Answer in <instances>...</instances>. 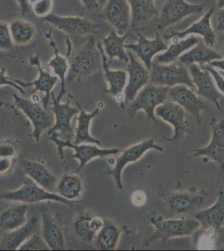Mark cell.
<instances>
[{
  "label": "cell",
  "instance_id": "42",
  "mask_svg": "<svg viewBox=\"0 0 224 251\" xmlns=\"http://www.w3.org/2000/svg\"><path fill=\"white\" fill-rule=\"evenodd\" d=\"M205 68L207 69L208 72H210V74L213 76L214 82H215L216 86L219 90V92H221L224 95V77L222 75L221 73L217 71L216 68L212 67L209 65H205Z\"/></svg>",
  "mask_w": 224,
  "mask_h": 251
},
{
  "label": "cell",
  "instance_id": "35",
  "mask_svg": "<svg viewBox=\"0 0 224 251\" xmlns=\"http://www.w3.org/2000/svg\"><path fill=\"white\" fill-rule=\"evenodd\" d=\"M122 235L121 228L111 220H105V224L94 240L96 248L101 251H112L117 248Z\"/></svg>",
  "mask_w": 224,
  "mask_h": 251
},
{
  "label": "cell",
  "instance_id": "39",
  "mask_svg": "<svg viewBox=\"0 0 224 251\" xmlns=\"http://www.w3.org/2000/svg\"><path fill=\"white\" fill-rule=\"evenodd\" d=\"M19 250L20 251H47L50 249L46 245L42 236L35 233L32 236L29 237L28 240L20 246Z\"/></svg>",
  "mask_w": 224,
  "mask_h": 251
},
{
  "label": "cell",
  "instance_id": "12",
  "mask_svg": "<svg viewBox=\"0 0 224 251\" xmlns=\"http://www.w3.org/2000/svg\"><path fill=\"white\" fill-rule=\"evenodd\" d=\"M51 111L54 115V124L48 130V135L56 132L62 136V139H68L74 137L75 129L72 126V119L75 116L79 114V110L77 106H71L70 100L66 103H61L57 100L54 92L51 93Z\"/></svg>",
  "mask_w": 224,
  "mask_h": 251
},
{
  "label": "cell",
  "instance_id": "18",
  "mask_svg": "<svg viewBox=\"0 0 224 251\" xmlns=\"http://www.w3.org/2000/svg\"><path fill=\"white\" fill-rule=\"evenodd\" d=\"M103 14L117 34H127L131 22V7L127 0H107L103 6Z\"/></svg>",
  "mask_w": 224,
  "mask_h": 251
},
{
  "label": "cell",
  "instance_id": "54",
  "mask_svg": "<svg viewBox=\"0 0 224 251\" xmlns=\"http://www.w3.org/2000/svg\"><path fill=\"white\" fill-rule=\"evenodd\" d=\"M221 250H224V246H222L221 248Z\"/></svg>",
  "mask_w": 224,
  "mask_h": 251
},
{
  "label": "cell",
  "instance_id": "23",
  "mask_svg": "<svg viewBox=\"0 0 224 251\" xmlns=\"http://www.w3.org/2000/svg\"><path fill=\"white\" fill-rule=\"evenodd\" d=\"M72 100L75 103V106L79 108V112L77 117L76 126L75 127L74 137L72 143L75 144H81V143H91L96 145H101V142L91 134V122L95 117L99 115L100 108L97 107L91 112H87L83 108L79 101L71 97Z\"/></svg>",
  "mask_w": 224,
  "mask_h": 251
},
{
  "label": "cell",
  "instance_id": "43",
  "mask_svg": "<svg viewBox=\"0 0 224 251\" xmlns=\"http://www.w3.org/2000/svg\"><path fill=\"white\" fill-rule=\"evenodd\" d=\"M16 156V149L9 142L0 141V157H14Z\"/></svg>",
  "mask_w": 224,
  "mask_h": 251
},
{
  "label": "cell",
  "instance_id": "6",
  "mask_svg": "<svg viewBox=\"0 0 224 251\" xmlns=\"http://www.w3.org/2000/svg\"><path fill=\"white\" fill-rule=\"evenodd\" d=\"M0 200L21 203H36L44 201H53L65 205H74L73 201L61 197L60 194L47 191L36 183H26L15 190L0 193Z\"/></svg>",
  "mask_w": 224,
  "mask_h": 251
},
{
  "label": "cell",
  "instance_id": "11",
  "mask_svg": "<svg viewBox=\"0 0 224 251\" xmlns=\"http://www.w3.org/2000/svg\"><path fill=\"white\" fill-rule=\"evenodd\" d=\"M208 199L204 188H188L185 191L173 192L166 196L168 208L174 214H187L203 205Z\"/></svg>",
  "mask_w": 224,
  "mask_h": 251
},
{
  "label": "cell",
  "instance_id": "7",
  "mask_svg": "<svg viewBox=\"0 0 224 251\" xmlns=\"http://www.w3.org/2000/svg\"><path fill=\"white\" fill-rule=\"evenodd\" d=\"M150 150H155L159 152L164 151L162 146L156 143L154 137H150L147 140L142 141L141 143L129 147L121 152L113 168L106 172L107 175L113 177L118 189L122 190L124 188L122 183V172L125 167L130 163H136L139 161L148 151Z\"/></svg>",
  "mask_w": 224,
  "mask_h": 251
},
{
  "label": "cell",
  "instance_id": "51",
  "mask_svg": "<svg viewBox=\"0 0 224 251\" xmlns=\"http://www.w3.org/2000/svg\"><path fill=\"white\" fill-rule=\"evenodd\" d=\"M107 0H99L100 6L103 7Z\"/></svg>",
  "mask_w": 224,
  "mask_h": 251
},
{
  "label": "cell",
  "instance_id": "22",
  "mask_svg": "<svg viewBox=\"0 0 224 251\" xmlns=\"http://www.w3.org/2000/svg\"><path fill=\"white\" fill-rule=\"evenodd\" d=\"M200 227L207 231L217 234L224 226V191H220L215 203L209 208L202 209L194 215Z\"/></svg>",
  "mask_w": 224,
  "mask_h": 251
},
{
  "label": "cell",
  "instance_id": "27",
  "mask_svg": "<svg viewBox=\"0 0 224 251\" xmlns=\"http://www.w3.org/2000/svg\"><path fill=\"white\" fill-rule=\"evenodd\" d=\"M105 224L102 218L93 216L89 212H82L77 215L74 221V230L79 240L84 242L94 243L97 234Z\"/></svg>",
  "mask_w": 224,
  "mask_h": 251
},
{
  "label": "cell",
  "instance_id": "10",
  "mask_svg": "<svg viewBox=\"0 0 224 251\" xmlns=\"http://www.w3.org/2000/svg\"><path fill=\"white\" fill-rule=\"evenodd\" d=\"M45 22L64 32L71 37H82L91 35L100 27L88 18L81 16H63L50 14L43 19Z\"/></svg>",
  "mask_w": 224,
  "mask_h": 251
},
{
  "label": "cell",
  "instance_id": "14",
  "mask_svg": "<svg viewBox=\"0 0 224 251\" xmlns=\"http://www.w3.org/2000/svg\"><path fill=\"white\" fill-rule=\"evenodd\" d=\"M187 66L189 69L193 85L196 89L197 94L213 103L217 108L221 110L220 99L224 96L216 86L210 72L205 68L204 66H199L195 63Z\"/></svg>",
  "mask_w": 224,
  "mask_h": 251
},
{
  "label": "cell",
  "instance_id": "53",
  "mask_svg": "<svg viewBox=\"0 0 224 251\" xmlns=\"http://www.w3.org/2000/svg\"><path fill=\"white\" fill-rule=\"evenodd\" d=\"M2 234H3V231H2V230H0V237H1V235H2Z\"/></svg>",
  "mask_w": 224,
  "mask_h": 251
},
{
  "label": "cell",
  "instance_id": "48",
  "mask_svg": "<svg viewBox=\"0 0 224 251\" xmlns=\"http://www.w3.org/2000/svg\"><path fill=\"white\" fill-rule=\"evenodd\" d=\"M209 66L216 69H219V71H224V59L213 60L209 64Z\"/></svg>",
  "mask_w": 224,
  "mask_h": 251
},
{
  "label": "cell",
  "instance_id": "40",
  "mask_svg": "<svg viewBox=\"0 0 224 251\" xmlns=\"http://www.w3.org/2000/svg\"><path fill=\"white\" fill-rule=\"evenodd\" d=\"M53 2L54 0H40L31 5L32 11L37 17L44 19L51 14Z\"/></svg>",
  "mask_w": 224,
  "mask_h": 251
},
{
  "label": "cell",
  "instance_id": "30",
  "mask_svg": "<svg viewBox=\"0 0 224 251\" xmlns=\"http://www.w3.org/2000/svg\"><path fill=\"white\" fill-rule=\"evenodd\" d=\"M223 59V56L219 52L215 50L212 47L207 46L203 42V40H200L196 46L182 54L178 60L187 66L191 64H198L199 66H205L210 64L213 60Z\"/></svg>",
  "mask_w": 224,
  "mask_h": 251
},
{
  "label": "cell",
  "instance_id": "50",
  "mask_svg": "<svg viewBox=\"0 0 224 251\" xmlns=\"http://www.w3.org/2000/svg\"><path fill=\"white\" fill-rule=\"evenodd\" d=\"M38 1H40V0H28V3L30 5H33L34 3H37Z\"/></svg>",
  "mask_w": 224,
  "mask_h": 251
},
{
  "label": "cell",
  "instance_id": "37",
  "mask_svg": "<svg viewBox=\"0 0 224 251\" xmlns=\"http://www.w3.org/2000/svg\"><path fill=\"white\" fill-rule=\"evenodd\" d=\"M14 45L23 46L31 43L36 34L35 26L28 20L16 19L9 24Z\"/></svg>",
  "mask_w": 224,
  "mask_h": 251
},
{
  "label": "cell",
  "instance_id": "3",
  "mask_svg": "<svg viewBox=\"0 0 224 251\" xmlns=\"http://www.w3.org/2000/svg\"><path fill=\"white\" fill-rule=\"evenodd\" d=\"M50 140L53 142L57 147V151L60 159H64V149H73L75 153L73 157L78 160L79 166L75 169V174H79L82 170L87 163H90L91 160L97 157L102 158V157H110L114 155L118 154L121 152L119 149L113 148V149H100V146L91 143H81V144H75L71 143L68 139H62L56 132L52 133L50 136Z\"/></svg>",
  "mask_w": 224,
  "mask_h": 251
},
{
  "label": "cell",
  "instance_id": "2",
  "mask_svg": "<svg viewBox=\"0 0 224 251\" xmlns=\"http://www.w3.org/2000/svg\"><path fill=\"white\" fill-rule=\"evenodd\" d=\"M101 68V54L95 37L90 35L88 40L79 47L71 59L67 79L80 81L95 74Z\"/></svg>",
  "mask_w": 224,
  "mask_h": 251
},
{
  "label": "cell",
  "instance_id": "17",
  "mask_svg": "<svg viewBox=\"0 0 224 251\" xmlns=\"http://www.w3.org/2000/svg\"><path fill=\"white\" fill-rule=\"evenodd\" d=\"M168 100L176 103L185 111L193 115L199 125L201 124V112L208 110L207 103L201 100L193 89L184 85L170 87L168 91Z\"/></svg>",
  "mask_w": 224,
  "mask_h": 251
},
{
  "label": "cell",
  "instance_id": "46",
  "mask_svg": "<svg viewBox=\"0 0 224 251\" xmlns=\"http://www.w3.org/2000/svg\"><path fill=\"white\" fill-rule=\"evenodd\" d=\"M82 3L84 8L90 11H93L95 9H98L100 6L99 0H79Z\"/></svg>",
  "mask_w": 224,
  "mask_h": 251
},
{
  "label": "cell",
  "instance_id": "36",
  "mask_svg": "<svg viewBox=\"0 0 224 251\" xmlns=\"http://www.w3.org/2000/svg\"><path fill=\"white\" fill-rule=\"evenodd\" d=\"M84 186L81 178L77 174H66L58 182L57 194L70 201L79 200L83 193Z\"/></svg>",
  "mask_w": 224,
  "mask_h": 251
},
{
  "label": "cell",
  "instance_id": "32",
  "mask_svg": "<svg viewBox=\"0 0 224 251\" xmlns=\"http://www.w3.org/2000/svg\"><path fill=\"white\" fill-rule=\"evenodd\" d=\"M50 44L54 50L53 57L49 60L47 66L51 69L54 72V75L59 78L60 81V91L59 97H57V100H61L63 97L66 93V79L68 75L69 70H70V63L68 61L69 56H64L60 54L59 50L57 48L56 44L51 37L50 38Z\"/></svg>",
  "mask_w": 224,
  "mask_h": 251
},
{
  "label": "cell",
  "instance_id": "34",
  "mask_svg": "<svg viewBox=\"0 0 224 251\" xmlns=\"http://www.w3.org/2000/svg\"><path fill=\"white\" fill-rule=\"evenodd\" d=\"M28 205L21 203L9 207L0 214V230L9 232L23 226L27 222Z\"/></svg>",
  "mask_w": 224,
  "mask_h": 251
},
{
  "label": "cell",
  "instance_id": "26",
  "mask_svg": "<svg viewBox=\"0 0 224 251\" xmlns=\"http://www.w3.org/2000/svg\"><path fill=\"white\" fill-rule=\"evenodd\" d=\"M102 60V69L104 76L108 83V89L105 91L107 94L117 98L121 102L120 97L123 96V92L125 90L127 83L128 74L126 71L123 70H111L109 66V59L106 57L101 44H97Z\"/></svg>",
  "mask_w": 224,
  "mask_h": 251
},
{
  "label": "cell",
  "instance_id": "52",
  "mask_svg": "<svg viewBox=\"0 0 224 251\" xmlns=\"http://www.w3.org/2000/svg\"><path fill=\"white\" fill-rule=\"evenodd\" d=\"M219 72L221 73L222 75L224 77V71H219Z\"/></svg>",
  "mask_w": 224,
  "mask_h": 251
},
{
  "label": "cell",
  "instance_id": "29",
  "mask_svg": "<svg viewBox=\"0 0 224 251\" xmlns=\"http://www.w3.org/2000/svg\"><path fill=\"white\" fill-rule=\"evenodd\" d=\"M131 7L132 29H139L143 26L158 16V9H156L155 0H127Z\"/></svg>",
  "mask_w": 224,
  "mask_h": 251
},
{
  "label": "cell",
  "instance_id": "41",
  "mask_svg": "<svg viewBox=\"0 0 224 251\" xmlns=\"http://www.w3.org/2000/svg\"><path fill=\"white\" fill-rule=\"evenodd\" d=\"M9 86L15 89L20 94H25L23 87L14 81V78L9 77L6 74V69L4 67L0 69V86Z\"/></svg>",
  "mask_w": 224,
  "mask_h": 251
},
{
  "label": "cell",
  "instance_id": "5",
  "mask_svg": "<svg viewBox=\"0 0 224 251\" xmlns=\"http://www.w3.org/2000/svg\"><path fill=\"white\" fill-rule=\"evenodd\" d=\"M169 87L148 84L138 92L132 101L129 104L128 114L133 118L138 111H143L148 121L157 123L155 110L157 106L168 100Z\"/></svg>",
  "mask_w": 224,
  "mask_h": 251
},
{
  "label": "cell",
  "instance_id": "21",
  "mask_svg": "<svg viewBox=\"0 0 224 251\" xmlns=\"http://www.w3.org/2000/svg\"><path fill=\"white\" fill-rule=\"evenodd\" d=\"M214 11H215L214 8L209 9L201 17V20L192 25L187 29H185L183 31L173 32L168 35H165V39L173 40V42H176L184 39L187 35L196 34L201 35V37L203 38V42L207 46L213 48L216 42V34L211 25V19L213 17Z\"/></svg>",
  "mask_w": 224,
  "mask_h": 251
},
{
  "label": "cell",
  "instance_id": "45",
  "mask_svg": "<svg viewBox=\"0 0 224 251\" xmlns=\"http://www.w3.org/2000/svg\"><path fill=\"white\" fill-rule=\"evenodd\" d=\"M14 157H0V174H5L13 167Z\"/></svg>",
  "mask_w": 224,
  "mask_h": 251
},
{
  "label": "cell",
  "instance_id": "8",
  "mask_svg": "<svg viewBox=\"0 0 224 251\" xmlns=\"http://www.w3.org/2000/svg\"><path fill=\"white\" fill-rule=\"evenodd\" d=\"M14 102L18 108L23 111L33 126V137L36 143H40L43 132L53 126L54 115L50 114L47 109L40 105L36 100L13 95Z\"/></svg>",
  "mask_w": 224,
  "mask_h": 251
},
{
  "label": "cell",
  "instance_id": "38",
  "mask_svg": "<svg viewBox=\"0 0 224 251\" xmlns=\"http://www.w3.org/2000/svg\"><path fill=\"white\" fill-rule=\"evenodd\" d=\"M14 43L12 39L9 25L4 21H0V50L10 51L14 50Z\"/></svg>",
  "mask_w": 224,
  "mask_h": 251
},
{
  "label": "cell",
  "instance_id": "44",
  "mask_svg": "<svg viewBox=\"0 0 224 251\" xmlns=\"http://www.w3.org/2000/svg\"><path fill=\"white\" fill-rule=\"evenodd\" d=\"M214 29L216 31L224 32V8L219 9L214 18Z\"/></svg>",
  "mask_w": 224,
  "mask_h": 251
},
{
  "label": "cell",
  "instance_id": "15",
  "mask_svg": "<svg viewBox=\"0 0 224 251\" xmlns=\"http://www.w3.org/2000/svg\"><path fill=\"white\" fill-rule=\"evenodd\" d=\"M28 62H29L30 66H36L38 74H39L38 77L33 81H25V80H20V79H14V81L23 88L33 86L34 87L33 93L36 92L44 93L45 97L43 100L42 105L45 108L47 109L50 98H51L52 91L59 81V78L55 75H52L50 72H47L43 67L42 63L40 61V53L30 56L28 59Z\"/></svg>",
  "mask_w": 224,
  "mask_h": 251
},
{
  "label": "cell",
  "instance_id": "19",
  "mask_svg": "<svg viewBox=\"0 0 224 251\" xmlns=\"http://www.w3.org/2000/svg\"><path fill=\"white\" fill-rule=\"evenodd\" d=\"M191 157H204L213 160L224 170V118L214 122L212 126V137L210 143L206 147L195 149Z\"/></svg>",
  "mask_w": 224,
  "mask_h": 251
},
{
  "label": "cell",
  "instance_id": "16",
  "mask_svg": "<svg viewBox=\"0 0 224 251\" xmlns=\"http://www.w3.org/2000/svg\"><path fill=\"white\" fill-rule=\"evenodd\" d=\"M156 117L169 123L174 128L173 137L166 138L168 142H174L187 133L190 123L187 119V111L176 103L168 100L161 104L155 110Z\"/></svg>",
  "mask_w": 224,
  "mask_h": 251
},
{
  "label": "cell",
  "instance_id": "28",
  "mask_svg": "<svg viewBox=\"0 0 224 251\" xmlns=\"http://www.w3.org/2000/svg\"><path fill=\"white\" fill-rule=\"evenodd\" d=\"M41 236L51 251H63L66 249V238L56 221L48 213L41 214Z\"/></svg>",
  "mask_w": 224,
  "mask_h": 251
},
{
  "label": "cell",
  "instance_id": "20",
  "mask_svg": "<svg viewBox=\"0 0 224 251\" xmlns=\"http://www.w3.org/2000/svg\"><path fill=\"white\" fill-rule=\"evenodd\" d=\"M125 47L128 50L133 52L136 57L145 65L148 71H150L154 57L158 53L165 51L168 46L165 43L159 34H156L153 40H150L139 34L137 35V42L136 44L125 45Z\"/></svg>",
  "mask_w": 224,
  "mask_h": 251
},
{
  "label": "cell",
  "instance_id": "1",
  "mask_svg": "<svg viewBox=\"0 0 224 251\" xmlns=\"http://www.w3.org/2000/svg\"><path fill=\"white\" fill-rule=\"evenodd\" d=\"M148 221L154 226L155 230L144 240V247H149L158 240H162L166 244L172 238L190 236L200 228V224L195 219L181 218L167 220L157 213H151Z\"/></svg>",
  "mask_w": 224,
  "mask_h": 251
},
{
  "label": "cell",
  "instance_id": "4",
  "mask_svg": "<svg viewBox=\"0 0 224 251\" xmlns=\"http://www.w3.org/2000/svg\"><path fill=\"white\" fill-rule=\"evenodd\" d=\"M150 82L158 86H173L184 85L189 88L195 89L187 65L176 60L174 62L163 65L152 62L150 66Z\"/></svg>",
  "mask_w": 224,
  "mask_h": 251
},
{
  "label": "cell",
  "instance_id": "25",
  "mask_svg": "<svg viewBox=\"0 0 224 251\" xmlns=\"http://www.w3.org/2000/svg\"><path fill=\"white\" fill-rule=\"evenodd\" d=\"M20 165L34 183L47 191L55 193L59 179L46 166L31 160H21Z\"/></svg>",
  "mask_w": 224,
  "mask_h": 251
},
{
  "label": "cell",
  "instance_id": "33",
  "mask_svg": "<svg viewBox=\"0 0 224 251\" xmlns=\"http://www.w3.org/2000/svg\"><path fill=\"white\" fill-rule=\"evenodd\" d=\"M200 40H201L200 38L191 34L190 36L187 39L184 38L182 40L173 42L170 46H168L165 51L162 52V54H156L154 57L153 62L163 64V65L174 62L178 60L179 57L183 53L189 50L190 49L193 48V46H196Z\"/></svg>",
  "mask_w": 224,
  "mask_h": 251
},
{
  "label": "cell",
  "instance_id": "13",
  "mask_svg": "<svg viewBox=\"0 0 224 251\" xmlns=\"http://www.w3.org/2000/svg\"><path fill=\"white\" fill-rule=\"evenodd\" d=\"M128 55L129 62L127 63L126 72L129 78L127 85L124 90L125 105L130 104L135 99L138 92L150 82V72L145 65L140 61L136 54L131 50H128Z\"/></svg>",
  "mask_w": 224,
  "mask_h": 251
},
{
  "label": "cell",
  "instance_id": "24",
  "mask_svg": "<svg viewBox=\"0 0 224 251\" xmlns=\"http://www.w3.org/2000/svg\"><path fill=\"white\" fill-rule=\"evenodd\" d=\"M40 221L33 217L21 226L12 231L7 232L0 237V251H17L29 237L37 233Z\"/></svg>",
  "mask_w": 224,
  "mask_h": 251
},
{
  "label": "cell",
  "instance_id": "49",
  "mask_svg": "<svg viewBox=\"0 0 224 251\" xmlns=\"http://www.w3.org/2000/svg\"><path fill=\"white\" fill-rule=\"evenodd\" d=\"M217 5H218L219 9H224V0H217Z\"/></svg>",
  "mask_w": 224,
  "mask_h": 251
},
{
  "label": "cell",
  "instance_id": "9",
  "mask_svg": "<svg viewBox=\"0 0 224 251\" xmlns=\"http://www.w3.org/2000/svg\"><path fill=\"white\" fill-rule=\"evenodd\" d=\"M205 8V4L187 3L185 0H167L159 12L157 29L163 30L190 15L201 14Z\"/></svg>",
  "mask_w": 224,
  "mask_h": 251
},
{
  "label": "cell",
  "instance_id": "47",
  "mask_svg": "<svg viewBox=\"0 0 224 251\" xmlns=\"http://www.w3.org/2000/svg\"><path fill=\"white\" fill-rule=\"evenodd\" d=\"M15 2L17 3L18 6L20 8L21 15H26L28 10V5H29L28 0H15Z\"/></svg>",
  "mask_w": 224,
  "mask_h": 251
},
{
  "label": "cell",
  "instance_id": "31",
  "mask_svg": "<svg viewBox=\"0 0 224 251\" xmlns=\"http://www.w3.org/2000/svg\"><path fill=\"white\" fill-rule=\"evenodd\" d=\"M128 36L129 33L121 35L116 30H112L107 36L103 38L101 46L109 60L117 59L121 62H129L128 51L125 47Z\"/></svg>",
  "mask_w": 224,
  "mask_h": 251
}]
</instances>
